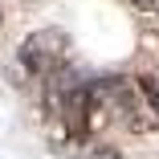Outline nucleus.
<instances>
[{"mask_svg":"<svg viewBox=\"0 0 159 159\" xmlns=\"http://www.w3.org/2000/svg\"><path fill=\"white\" fill-rule=\"evenodd\" d=\"M66 33H57V29H41V33H33V37H25V45H20V66L33 74V78H49L57 66H61V57H66Z\"/></svg>","mask_w":159,"mask_h":159,"instance_id":"nucleus-1","label":"nucleus"},{"mask_svg":"<svg viewBox=\"0 0 159 159\" xmlns=\"http://www.w3.org/2000/svg\"><path fill=\"white\" fill-rule=\"evenodd\" d=\"M135 86H139V94L147 98V106L159 114V74H147V78H135Z\"/></svg>","mask_w":159,"mask_h":159,"instance_id":"nucleus-2","label":"nucleus"},{"mask_svg":"<svg viewBox=\"0 0 159 159\" xmlns=\"http://www.w3.org/2000/svg\"><path fill=\"white\" fill-rule=\"evenodd\" d=\"M90 159H118V151H114V147H94Z\"/></svg>","mask_w":159,"mask_h":159,"instance_id":"nucleus-3","label":"nucleus"},{"mask_svg":"<svg viewBox=\"0 0 159 159\" xmlns=\"http://www.w3.org/2000/svg\"><path fill=\"white\" fill-rule=\"evenodd\" d=\"M135 4H143V8H155V4H159V0H135Z\"/></svg>","mask_w":159,"mask_h":159,"instance_id":"nucleus-4","label":"nucleus"}]
</instances>
